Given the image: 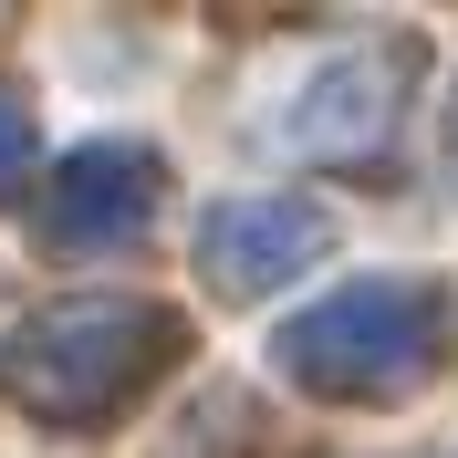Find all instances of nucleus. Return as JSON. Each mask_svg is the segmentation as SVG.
<instances>
[{"label":"nucleus","mask_w":458,"mask_h":458,"mask_svg":"<svg viewBox=\"0 0 458 458\" xmlns=\"http://www.w3.org/2000/svg\"><path fill=\"white\" fill-rule=\"evenodd\" d=\"M458 334V292L437 271H365V282L323 292L313 313H292L271 365L323 406H406L448 365Z\"/></svg>","instance_id":"obj_1"},{"label":"nucleus","mask_w":458,"mask_h":458,"mask_svg":"<svg viewBox=\"0 0 458 458\" xmlns=\"http://www.w3.org/2000/svg\"><path fill=\"white\" fill-rule=\"evenodd\" d=\"M177 313L146 292H84V302H42L31 323L0 334V396L42 417V428H105L114 406H136L177 354Z\"/></svg>","instance_id":"obj_2"},{"label":"nucleus","mask_w":458,"mask_h":458,"mask_svg":"<svg viewBox=\"0 0 458 458\" xmlns=\"http://www.w3.org/2000/svg\"><path fill=\"white\" fill-rule=\"evenodd\" d=\"M417 84V42H365V53H334L313 63L292 105L271 114V136L292 157H313V167H344V157H375V146L396 136V105Z\"/></svg>","instance_id":"obj_3"},{"label":"nucleus","mask_w":458,"mask_h":458,"mask_svg":"<svg viewBox=\"0 0 458 458\" xmlns=\"http://www.w3.org/2000/svg\"><path fill=\"white\" fill-rule=\"evenodd\" d=\"M334 250V208L302 188H260V199H219L199 219V260L219 271V292H282L292 271H313Z\"/></svg>","instance_id":"obj_4"},{"label":"nucleus","mask_w":458,"mask_h":458,"mask_svg":"<svg viewBox=\"0 0 458 458\" xmlns=\"http://www.w3.org/2000/svg\"><path fill=\"white\" fill-rule=\"evenodd\" d=\"M157 188H167V167H157L146 146L94 136V146H73L53 167L42 229H53L63 250H125V240H146V219H157Z\"/></svg>","instance_id":"obj_5"},{"label":"nucleus","mask_w":458,"mask_h":458,"mask_svg":"<svg viewBox=\"0 0 458 458\" xmlns=\"http://www.w3.org/2000/svg\"><path fill=\"white\" fill-rule=\"evenodd\" d=\"M31 157H42V136H31V114H21V105H0V177H21Z\"/></svg>","instance_id":"obj_6"},{"label":"nucleus","mask_w":458,"mask_h":458,"mask_svg":"<svg viewBox=\"0 0 458 458\" xmlns=\"http://www.w3.org/2000/svg\"><path fill=\"white\" fill-rule=\"evenodd\" d=\"M448 177H458V105H448Z\"/></svg>","instance_id":"obj_7"}]
</instances>
